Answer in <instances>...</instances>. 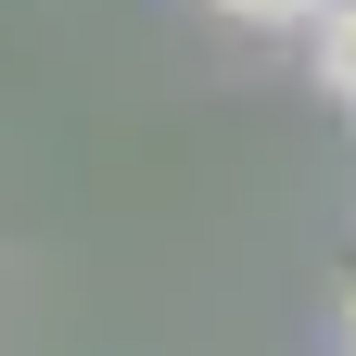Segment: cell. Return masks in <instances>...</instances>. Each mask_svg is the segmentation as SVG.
Returning <instances> with one entry per match:
<instances>
[{
  "label": "cell",
  "mask_w": 356,
  "mask_h": 356,
  "mask_svg": "<svg viewBox=\"0 0 356 356\" xmlns=\"http://www.w3.org/2000/svg\"><path fill=\"white\" fill-rule=\"evenodd\" d=\"M305 64H318V89H331V102L356 115V0H331V13L305 26Z\"/></svg>",
  "instance_id": "cell-1"
},
{
  "label": "cell",
  "mask_w": 356,
  "mask_h": 356,
  "mask_svg": "<svg viewBox=\"0 0 356 356\" xmlns=\"http://www.w3.org/2000/svg\"><path fill=\"white\" fill-rule=\"evenodd\" d=\"M204 13H229V26H318L331 0H204Z\"/></svg>",
  "instance_id": "cell-2"
},
{
  "label": "cell",
  "mask_w": 356,
  "mask_h": 356,
  "mask_svg": "<svg viewBox=\"0 0 356 356\" xmlns=\"http://www.w3.org/2000/svg\"><path fill=\"white\" fill-rule=\"evenodd\" d=\"M343 356H356V293H343Z\"/></svg>",
  "instance_id": "cell-3"
}]
</instances>
